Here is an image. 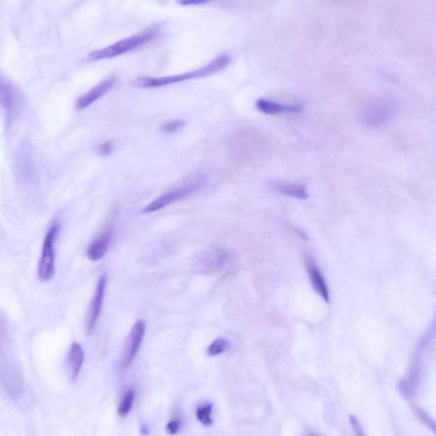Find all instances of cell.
Listing matches in <instances>:
<instances>
[{
    "label": "cell",
    "mask_w": 436,
    "mask_h": 436,
    "mask_svg": "<svg viewBox=\"0 0 436 436\" xmlns=\"http://www.w3.org/2000/svg\"><path fill=\"white\" fill-rule=\"evenodd\" d=\"M141 432L142 435H149V430L147 428H142Z\"/></svg>",
    "instance_id": "cell-23"
},
{
    "label": "cell",
    "mask_w": 436,
    "mask_h": 436,
    "mask_svg": "<svg viewBox=\"0 0 436 436\" xmlns=\"http://www.w3.org/2000/svg\"><path fill=\"white\" fill-rule=\"evenodd\" d=\"M185 125L183 120L169 121L162 125V131L166 133H173L178 131Z\"/></svg>",
    "instance_id": "cell-18"
},
{
    "label": "cell",
    "mask_w": 436,
    "mask_h": 436,
    "mask_svg": "<svg viewBox=\"0 0 436 436\" xmlns=\"http://www.w3.org/2000/svg\"><path fill=\"white\" fill-rule=\"evenodd\" d=\"M112 149L113 145L110 142H104V144H101L98 148L100 152L103 154H108L111 152Z\"/></svg>",
    "instance_id": "cell-21"
},
{
    "label": "cell",
    "mask_w": 436,
    "mask_h": 436,
    "mask_svg": "<svg viewBox=\"0 0 436 436\" xmlns=\"http://www.w3.org/2000/svg\"><path fill=\"white\" fill-rule=\"evenodd\" d=\"M145 333L146 323L142 320L137 321L129 335L127 346L125 348L122 359L123 369H127L131 366L144 341Z\"/></svg>",
    "instance_id": "cell-7"
},
{
    "label": "cell",
    "mask_w": 436,
    "mask_h": 436,
    "mask_svg": "<svg viewBox=\"0 0 436 436\" xmlns=\"http://www.w3.org/2000/svg\"><path fill=\"white\" fill-rule=\"evenodd\" d=\"M59 231L60 224L54 222L45 234L38 265V276L42 282H49L56 274V243Z\"/></svg>",
    "instance_id": "cell-2"
},
{
    "label": "cell",
    "mask_w": 436,
    "mask_h": 436,
    "mask_svg": "<svg viewBox=\"0 0 436 436\" xmlns=\"http://www.w3.org/2000/svg\"><path fill=\"white\" fill-rule=\"evenodd\" d=\"M180 426H181V422H180L179 419H173L166 425V431L171 435H174L178 433L180 430Z\"/></svg>",
    "instance_id": "cell-20"
},
{
    "label": "cell",
    "mask_w": 436,
    "mask_h": 436,
    "mask_svg": "<svg viewBox=\"0 0 436 436\" xmlns=\"http://www.w3.org/2000/svg\"><path fill=\"white\" fill-rule=\"evenodd\" d=\"M107 277L106 275L101 276L98 285H96L93 297H92L89 314L87 320V334L91 335L94 332L96 324L99 320L104 300L105 290H106Z\"/></svg>",
    "instance_id": "cell-8"
},
{
    "label": "cell",
    "mask_w": 436,
    "mask_h": 436,
    "mask_svg": "<svg viewBox=\"0 0 436 436\" xmlns=\"http://www.w3.org/2000/svg\"><path fill=\"white\" fill-rule=\"evenodd\" d=\"M205 3H207V1H204V0H183V1L180 2L183 6H197Z\"/></svg>",
    "instance_id": "cell-22"
},
{
    "label": "cell",
    "mask_w": 436,
    "mask_h": 436,
    "mask_svg": "<svg viewBox=\"0 0 436 436\" xmlns=\"http://www.w3.org/2000/svg\"><path fill=\"white\" fill-rule=\"evenodd\" d=\"M84 362H85V351L79 343H73L67 358V364L73 380L77 379L81 373Z\"/></svg>",
    "instance_id": "cell-10"
},
{
    "label": "cell",
    "mask_w": 436,
    "mask_h": 436,
    "mask_svg": "<svg viewBox=\"0 0 436 436\" xmlns=\"http://www.w3.org/2000/svg\"><path fill=\"white\" fill-rule=\"evenodd\" d=\"M309 436H314V435H309Z\"/></svg>",
    "instance_id": "cell-24"
},
{
    "label": "cell",
    "mask_w": 436,
    "mask_h": 436,
    "mask_svg": "<svg viewBox=\"0 0 436 436\" xmlns=\"http://www.w3.org/2000/svg\"><path fill=\"white\" fill-rule=\"evenodd\" d=\"M21 107L18 91L12 84L0 75V108L5 113L6 123L11 124L18 115Z\"/></svg>",
    "instance_id": "cell-6"
},
{
    "label": "cell",
    "mask_w": 436,
    "mask_h": 436,
    "mask_svg": "<svg viewBox=\"0 0 436 436\" xmlns=\"http://www.w3.org/2000/svg\"><path fill=\"white\" fill-rule=\"evenodd\" d=\"M134 399H135V394L132 389H128L125 391L120 401L118 408V413L120 417L127 416L132 408Z\"/></svg>",
    "instance_id": "cell-15"
},
{
    "label": "cell",
    "mask_w": 436,
    "mask_h": 436,
    "mask_svg": "<svg viewBox=\"0 0 436 436\" xmlns=\"http://www.w3.org/2000/svg\"><path fill=\"white\" fill-rule=\"evenodd\" d=\"M155 35H156V33L154 32H146L141 33V35L127 38V39L107 46V47L94 50L89 54V59L91 61H100L120 56V54L127 53L134 49L149 43L151 40L154 39Z\"/></svg>",
    "instance_id": "cell-3"
},
{
    "label": "cell",
    "mask_w": 436,
    "mask_h": 436,
    "mask_svg": "<svg viewBox=\"0 0 436 436\" xmlns=\"http://www.w3.org/2000/svg\"><path fill=\"white\" fill-rule=\"evenodd\" d=\"M112 239V232L110 230L105 232L100 237L96 239L88 247L86 256L88 259L92 262H98L102 259L105 254L107 253L108 246L110 245Z\"/></svg>",
    "instance_id": "cell-11"
},
{
    "label": "cell",
    "mask_w": 436,
    "mask_h": 436,
    "mask_svg": "<svg viewBox=\"0 0 436 436\" xmlns=\"http://www.w3.org/2000/svg\"><path fill=\"white\" fill-rule=\"evenodd\" d=\"M274 188L277 190L280 194L287 195L290 197H294V198L305 200L308 198V193L306 190V188L300 184L286 183V182H276L274 183Z\"/></svg>",
    "instance_id": "cell-14"
},
{
    "label": "cell",
    "mask_w": 436,
    "mask_h": 436,
    "mask_svg": "<svg viewBox=\"0 0 436 436\" xmlns=\"http://www.w3.org/2000/svg\"><path fill=\"white\" fill-rule=\"evenodd\" d=\"M115 77H109L101 81L93 88H91L89 91L77 100L76 107L79 110H83V109L91 106L96 101L102 98L104 94H106L108 91L111 90V88L115 86Z\"/></svg>",
    "instance_id": "cell-9"
},
{
    "label": "cell",
    "mask_w": 436,
    "mask_h": 436,
    "mask_svg": "<svg viewBox=\"0 0 436 436\" xmlns=\"http://www.w3.org/2000/svg\"><path fill=\"white\" fill-rule=\"evenodd\" d=\"M256 107L260 112L268 115L282 114V113H299L302 108L296 105H285L266 99H259Z\"/></svg>",
    "instance_id": "cell-12"
},
{
    "label": "cell",
    "mask_w": 436,
    "mask_h": 436,
    "mask_svg": "<svg viewBox=\"0 0 436 436\" xmlns=\"http://www.w3.org/2000/svg\"><path fill=\"white\" fill-rule=\"evenodd\" d=\"M231 62V58L227 54H222L202 68L191 71V72L171 75V76L152 78L141 77L133 81V85L141 88H157L173 85L179 82L190 81V79L211 76L227 68Z\"/></svg>",
    "instance_id": "cell-1"
},
{
    "label": "cell",
    "mask_w": 436,
    "mask_h": 436,
    "mask_svg": "<svg viewBox=\"0 0 436 436\" xmlns=\"http://www.w3.org/2000/svg\"><path fill=\"white\" fill-rule=\"evenodd\" d=\"M229 342L226 338H218L208 347L207 354L210 356H217L224 353L229 349Z\"/></svg>",
    "instance_id": "cell-17"
},
{
    "label": "cell",
    "mask_w": 436,
    "mask_h": 436,
    "mask_svg": "<svg viewBox=\"0 0 436 436\" xmlns=\"http://www.w3.org/2000/svg\"><path fill=\"white\" fill-rule=\"evenodd\" d=\"M204 183L205 179L203 178H198L188 183L184 184L182 187L165 193V194L158 197L156 200H154L142 209V212L151 213L157 212L159 210L165 208L167 205L177 202V201L183 200L196 190H198L200 187L204 185Z\"/></svg>",
    "instance_id": "cell-4"
},
{
    "label": "cell",
    "mask_w": 436,
    "mask_h": 436,
    "mask_svg": "<svg viewBox=\"0 0 436 436\" xmlns=\"http://www.w3.org/2000/svg\"><path fill=\"white\" fill-rule=\"evenodd\" d=\"M308 271L310 278V282L319 295H320L326 303L329 302V291L327 287L324 276L319 270L316 264L311 262L308 263Z\"/></svg>",
    "instance_id": "cell-13"
},
{
    "label": "cell",
    "mask_w": 436,
    "mask_h": 436,
    "mask_svg": "<svg viewBox=\"0 0 436 436\" xmlns=\"http://www.w3.org/2000/svg\"><path fill=\"white\" fill-rule=\"evenodd\" d=\"M396 113V105L388 100H374L364 108L362 120L367 127H377L393 118Z\"/></svg>",
    "instance_id": "cell-5"
},
{
    "label": "cell",
    "mask_w": 436,
    "mask_h": 436,
    "mask_svg": "<svg viewBox=\"0 0 436 436\" xmlns=\"http://www.w3.org/2000/svg\"><path fill=\"white\" fill-rule=\"evenodd\" d=\"M212 404H205L200 406L196 411V418L203 425H212Z\"/></svg>",
    "instance_id": "cell-16"
},
{
    "label": "cell",
    "mask_w": 436,
    "mask_h": 436,
    "mask_svg": "<svg viewBox=\"0 0 436 436\" xmlns=\"http://www.w3.org/2000/svg\"><path fill=\"white\" fill-rule=\"evenodd\" d=\"M350 421L352 429H353L356 436H367L363 430L362 423H360L359 419L356 418L355 415H350Z\"/></svg>",
    "instance_id": "cell-19"
}]
</instances>
